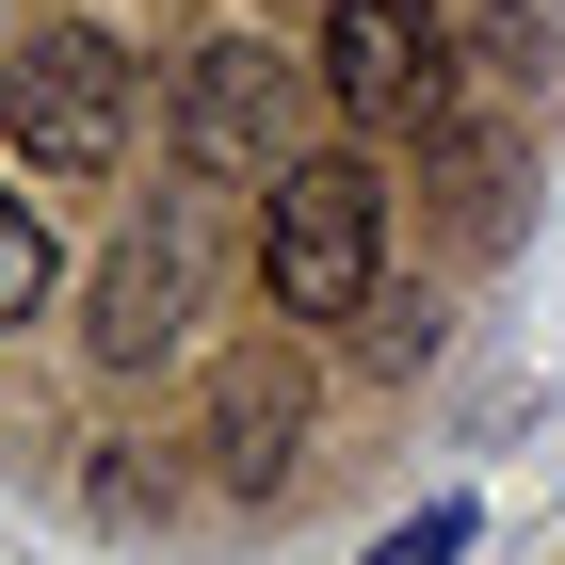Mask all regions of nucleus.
Segmentation results:
<instances>
[{
	"label": "nucleus",
	"instance_id": "1",
	"mask_svg": "<svg viewBox=\"0 0 565 565\" xmlns=\"http://www.w3.org/2000/svg\"><path fill=\"white\" fill-rule=\"evenodd\" d=\"M372 275H388V178L372 162H291L259 194V291L291 323H355Z\"/></svg>",
	"mask_w": 565,
	"mask_h": 565
},
{
	"label": "nucleus",
	"instance_id": "2",
	"mask_svg": "<svg viewBox=\"0 0 565 565\" xmlns=\"http://www.w3.org/2000/svg\"><path fill=\"white\" fill-rule=\"evenodd\" d=\"M0 130H17L33 178H97L130 146V49L97 17H49L33 49H0Z\"/></svg>",
	"mask_w": 565,
	"mask_h": 565
},
{
	"label": "nucleus",
	"instance_id": "3",
	"mask_svg": "<svg viewBox=\"0 0 565 565\" xmlns=\"http://www.w3.org/2000/svg\"><path fill=\"white\" fill-rule=\"evenodd\" d=\"M323 97L355 130H436L452 114V17L436 0H340L323 17Z\"/></svg>",
	"mask_w": 565,
	"mask_h": 565
},
{
	"label": "nucleus",
	"instance_id": "4",
	"mask_svg": "<svg viewBox=\"0 0 565 565\" xmlns=\"http://www.w3.org/2000/svg\"><path fill=\"white\" fill-rule=\"evenodd\" d=\"M194 275H211V243H194V211H130V243L97 259V355L114 372H162L178 340H194Z\"/></svg>",
	"mask_w": 565,
	"mask_h": 565
},
{
	"label": "nucleus",
	"instance_id": "5",
	"mask_svg": "<svg viewBox=\"0 0 565 565\" xmlns=\"http://www.w3.org/2000/svg\"><path fill=\"white\" fill-rule=\"evenodd\" d=\"M178 162H259L291 178V65H275L259 33H226L178 65Z\"/></svg>",
	"mask_w": 565,
	"mask_h": 565
},
{
	"label": "nucleus",
	"instance_id": "6",
	"mask_svg": "<svg viewBox=\"0 0 565 565\" xmlns=\"http://www.w3.org/2000/svg\"><path fill=\"white\" fill-rule=\"evenodd\" d=\"M49 275H65V259H49V211L17 194V178H0V340H17V323L49 307Z\"/></svg>",
	"mask_w": 565,
	"mask_h": 565
},
{
	"label": "nucleus",
	"instance_id": "7",
	"mask_svg": "<svg viewBox=\"0 0 565 565\" xmlns=\"http://www.w3.org/2000/svg\"><path fill=\"white\" fill-rule=\"evenodd\" d=\"M275 404H291V372H243L226 388V452H275Z\"/></svg>",
	"mask_w": 565,
	"mask_h": 565
},
{
	"label": "nucleus",
	"instance_id": "8",
	"mask_svg": "<svg viewBox=\"0 0 565 565\" xmlns=\"http://www.w3.org/2000/svg\"><path fill=\"white\" fill-rule=\"evenodd\" d=\"M452 550H469V518L436 501V518H404V533H388V550H372V565H452Z\"/></svg>",
	"mask_w": 565,
	"mask_h": 565
}]
</instances>
